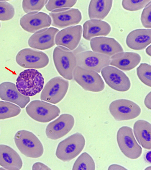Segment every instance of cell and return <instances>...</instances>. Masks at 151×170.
Segmentation results:
<instances>
[{
    "mask_svg": "<svg viewBox=\"0 0 151 170\" xmlns=\"http://www.w3.org/2000/svg\"><path fill=\"white\" fill-rule=\"evenodd\" d=\"M47 0H24L22 6L24 11L27 13L40 11L46 4Z\"/></svg>",
    "mask_w": 151,
    "mask_h": 170,
    "instance_id": "cell-28",
    "label": "cell"
},
{
    "mask_svg": "<svg viewBox=\"0 0 151 170\" xmlns=\"http://www.w3.org/2000/svg\"><path fill=\"white\" fill-rule=\"evenodd\" d=\"M5 169H4V168H3L2 167L0 168V170H5Z\"/></svg>",
    "mask_w": 151,
    "mask_h": 170,
    "instance_id": "cell-39",
    "label": "cell"
},
{
    "mask_svg": "<svg viewBox=\"0 0 151 170\" xmlns=\"http://www.w3.org/2000/svg\"><path fill=\"white\" fill-rule=\"evenodd\" d=\"M0 27H1V23H0Z\"/></svg>",
    "mask_w": 151,
    "mask_h": 170,
    "instance_id": "cell-40",
    "label": "cell"
},
{
    "mask_svg": "<svg viewBox=\"0 0 151 170\" xmlns=\"http://www.w3.org/2000/svg\"><path fill=\"white\" fill-rule=\"evenodd\" d=\"M59 30L50 27L38 30L32 35L28 43L30 47L41 50L50 48L55 44V38Z\"/></svg>",
    "mask_w": 151,
    "mask_h": 170,
    "instance_id": "cell-17",
    "label": "cell"
},
{
    "mask_svg": "<svg viewBox=\"0 0 151 170\" xmlns=\"http://www.w3.org/2000/svg\"><path fill=\"white\" fill-rule=\"evenodd\" d=\"M109 110L115 120L117 121L134 119L140 114L141 109L137 104L126 99H119L110 104Z\"/></svg>",
    "mask_w": 151,
    "mask_h": 170,
    "instance_id": "cell-9",
    "label": "cell"
},
{
    "mask_svg": "<svg viewBox=\"0 0 151 170\" xmlns=\"http://www.w3.org/2000/svg\"><path fill=\"white\" fill-rule=\"evenodd\" d=\"M113 1L111 0H91L88 8L89 18L99 20L104 19L110 11Z\"/></svg>",
    "mask_w": 151,
    "mask_h": 170,
    "instance_id": "cell-25",
    "label": "cell"
},
{
    "mask_svg": "<svg viewBox=\"0 0 151 170\" xmlns=\"http://www.w3.org/2000/svg\"><path fill=\"white\" fill-rule=\"evenodd\" d=\"M14 140L19 150L26 157L38 158L43 153L44 148L41 143L30 132L24 130L18 131L15 135Z\"/></svg>",
    "mask_w": 151,
    "mask_h": 170,
    "instance_id": "cell-2",
    "label": "cell"
},
{
    "mask_svg": "<svg viewBox=\"0 0 151 170\" xmlns=\"http://www.w3.org/2000/svg\"><path fill=\"white\" fill-rule=\"evenodd\" d=\"M141 57L139 54L133 52H121L110 57L109 65L124 71L134 68L140 63Z\"/></svg>",
    "mask_w": 151,
    "mask_h": 170,
    "instance_id": "cell-20",
    "label": "cell"
},
{
    "mask_svg": "<svg viewBox=\"0 0 151 170\" xmlns=\"http://www.w3.org/2000/svg\"><path fill=\"white\" fill-rule=\"evenodd\" d=\"M73 78L85 90L94 92L103 90L104 82L100 75L95 71L77 66L73 73Z\"/></svg>",
    "mask_w": 151,
    "mask_h": 170,
    "instance_id": "cell-7",
    "label": "cell"
},
{
    "mask_svg": "<svg viewBox=\"0 0 151 170\" xmlns=\"http://www.w3.org/2000/svg\"><path fill=\"white\" fill-rule=\"evenodd\" d=\"M0 98L14 103L24 108L30 101L29 97L21 94L14 83L5 82L0 84Z\"/></svg>",
    "mask_w": 151,
    "mask_h": 170,
    "instance_id": "cell-19",
    "label": "cell"
},
{
    "mask_svg": "<svg viewBox=\"0 0 151 170\" xmlns=\"http://www.w3.org/2000/svg\"><path fill=\"white\" fill-rule=\"evenodd\" d=\"M53 59L59 74L66 80H72L73 71L77 66L76 54L65 47L58 46L54 50Z\"/></svg>",
    "mask_w": 151,
    "mask_h": 170,
    "instance_id": "cell-3",
    "label": "cell"
},
{
    "mask_svg": "<svg viewBox=\"0 0 151 170\" xmlns=\"http://www.w3.org/2000/svg\"><path fill=\"white\" fill-rule=\"evenodd\" d=\"M151 2L145 7L141 14V21L143 26L147 28L151 27Z\"/></svg>",
    "mask_w": 151,
    "mask_h": 170,
    "instance_id": "cell-33",
    "label": "cell"
},
{
    "mask_svg": "<svg viewBox=\"0 0 151 170\" xmlns=\"http://www.w3.org/2000/svg\"><path fill=\"white\" fill-rule=\"evenodd\" d=\"M150 2V0H123L122 4L125 10L134 11L143 9Z\"/></svg>",
    "mask_w": 151,
    "mask_h": 170,
    "instance_id": "cell-32",
    "label": "cell"
},
{
    "mask_svg": "<svg viewBox=\"0 0 151 170\" xmlns=\"http://www.w3.org/2000/svg\"><path fill=\"white\" fill-rule=\"evenodd\" d=\"M137 75L140 80L149 87L151 86V67L146 63H141L137 69Z\"/></svg>",
    "mask_w": 151,
    "mask_h": 170,
    "instance_id": "cell-29",
    "label": "cell"
},
{
    "mask_svg": "<svg viewBox=\"0 0 151 170\" xmlns=\"http://www.w3.org/2000/svg\"><path fill=\"white\" fill-rule=\"evenodd\" d=\"M95 169V163L92 157L87 153L84 152L76 160L72 170H94Z\"/></svg>",
    "mask_w": 151,
    "mask_h": 170,
    "instance_id": "cell-26",
    "label": "cell"
},
{
    "mask_svg": "<svg viewBox=\"0 0 151 170\" xmlns=\"http://www.w3.org/2000/svg\"><path fill=\"white\" fill-rule=\"evenodd\" d=\"M21 109L12 103L0 101V120L15 116L20 113Z\"/></svg>",
    "mask_w": 151,
    "mask_h": 170,
    "instance_id": "cell-27",
    "label": "cell"
},
{
    "mask_svg": "<svg viewBox=\"0 0 151 170\" xmlns=\"http://www.w3.org/2000/svg\"><path fill=\"white\" fill-rule=\"evenodd\" d=\"M52 26L62 28L78 24L82 14L77 9L66 8L54 10L49 13Z\"/></svg>",
    "mask_w": 151,
    "mask_h": 170,
    "instance_id": "cell-12",
    "label": "cell"
},
{
    "mask_svg": "<svg viewBox=\"0 0 151 170\" xmlns=\"http://www.w3.org/2000/svg\"><path fill=\"white\" fill-rule=\"evenodd\" d=\"M83 38L88 41L93 37L99 36H106L111 30L110 25L101 20L90 19L86 21L83 25Z\"/></svg>",
    "mask_w": 151,
    "mask_h": 170,
    "instance_id": "cell-21",
    "label": "cell"
},
{
    "mask_svg": "<svg viewBox=\"0 0 151 170\" xmlns=\"http://www.w3.org/2000/svg\"><path fill=\"white\" fill-rule=\"evenodd\" d=\"M44 77L35 69H25L20 73L16 80V86L22 95L31 97L39 93L43 88Z\"/></svg>",
    "mask_w": 151,
    "mask_h": 170,
    "instance_id": "cell-1",
    "label": "cell"
},
{
    "mask_svg": "<svg viewBox=\"0 0 151 170\" xmlns=\"http://www.w3.org/2000/svg\"><path fill=\"white\" fill-rule=\"evenodd\" d=\"M145 159L148 163L150 164V151H148L146 153L145 155Z\"/></svg>",
    "mask_w": 151,
    "mask_h": 170,
    "instance_id": "cell-37",
    "label": "cell"
},
{
    "mask_svg": "<svg viewBox=\"0 0 151 170\" xmlns=\"http://www.w3.org/2000/svg\"><path fill=\"white\" fill-rule=\"evenodd\" d=\"M116 140L120 150L126 157L135 159L141 156L142 148L136 140L130 127L124 126L119 128L117 132Z\"/></svg>",
    "mask_w": 151,
    "mask_h": 170,
    "instance_id": "cell-5",
    "label": "cell"
},
{
    "mask_svg": "<svg viewBox=\"0 0 151 170\" xmlns=\"http://www.w3.org/2000/svg\"><path fill=\"white\" fill-rule=\"evenodd\" d=\"M17 64L24 68L39 69L46 66L49 59L44 52L30 48L23 49L19 51L16 57Z\"/></svg>",
    "mask_w": 151,
    "mask_h": 170,
    "instance_id": "cell-10",
    "label": "cell"
},
{
    "mask_svg": "<svg viewBox=\"0 0 151 170\" xmlns=\"http://www.w3.org/2000/svg\"><path fill=\"white\" fill-rule=\"evenodd\" d=\"M15 14L14 7L5 1H0V20L6 21L12 19Z\"/></svg>",
    "mask_w": 151,
    "mask_h": 170,
    "instance_id": "cell-31",
    "label": "cell"
},
{
    "mask_svg": "<svg viewBox=\"0 0 151 170\" xmlns=\"http://www.w3.org/2000/svg\"><path fill=\"white\" fill-rule=\"evenodd\" d=\"M69 82L60 76L50 80L45 85L40 95V99L56 104L64 98L68 91Z\"/></svg>",
    "mask_w": 151,
    "mask_h": 170,
    "instance_id": "cell-8",
    "label": "cell"
},
{
    "mask_svg": "<svg viewBox=\"0 0 151 170\" xmlns=\"http://www.w3.org/2000/svg\"><path fill=\"white\" fill-rule=\"evenodd\" d=\"M146 53L149 56H150L151 55V47L150 45L148 46L146 48L145 50Z\"/></svg>",
    "mask_w": 151,
    "mask_h": 170,
    "instance_id": "cell-38",
    "label": "cell"
},
{
    "mask_svg": "<svg viewBox=\"0 0 151 170\" xmlns=\"http://www.w3.org/2000/svg\"><path fill=\"white\" fill-rule=\"evenodd\" d=\"M77 2L75 0H50L45 5L46 9L52 12L58 9L71 7Z\"/></svg>",
    "mask_w": 151,
    "mask_h": 170,
    "instance_id": "cell-30",
    "label": "cell"
},
{
    "mask_svg": "<svg viewBox=\"0 0 151 170\" xmlns=\"http://www.w3.org/2000/svg\"><path fill=\"white\" fill-rule=\"evenodd\" d=\"M144 104L149 109H151V93H149L146 96L144 100Z\"/></svg>",
    "mask_w": 151,
    "mask_h": 170,
    "instance_id": "cell-35",
    "label": "cell"
},
{
    "mask_svg": "<svg viewBox=\"0 0 151 170\" xmlns=\"http://www.w3.org/2000/svg\"><path fill=\"white\" fill-rule=\"evenodd\" d=\"M76 57L77 66L98 73L109 65V56L91 51L80 52Z\"/></svg>",
    "mask_w": 151,
    "mask_h": 170,
    "instance_id": "cell-11",
    "label": "cell"
},
{
    "mask_svg": "<svg viewBox=\"0 0 151 170\" xmlns=\"http://www.w3.org/2000/svg\"><path fill=\"white\" fill-rule=\"evenodd\" d=\"M108 170H127L126 169L121 165L116 164H113L110 165L108 168Z\"/></svg>",
    "mask_w": 151,
    "mask_h": 170,
    "instance_id": "cell-36",
    "label": "cell"
},
{
    "mask_svg": "<svg viewBox=\"0 0 151 170\" xmlns=\"http://www.w3.org/2000/svg\"><path fill=\"white\" fill-rule=\"evenodd\" d=\"M26 111L32 119L42 123L50 121L60 113L59 109L56 106L38 100L31 102L27 106Z\"/></svg>",
    "mask_w": 151,
    "mask_h": 170,
    "instance_id": "cell-6",
    "label": "cell"
},
{
    "mask_svg": "<svg viewBox=\"0 0 151 170\" xmlns=\"http://www.w3.org/2000/svg\"><path fill=\"white\" fill-rule=\"evenodd\" d=\"M51 22V19L49 15L43 12H38L27 13L20 18L19 21L22 28L31 33L49 27Z\"/></svg>",
    "mask_w": 151,
    "mask_h": 170,
    "instance_id": "cell-15",
    "label": "cell"
},
{
    "mask_svg": "<svg viewBox=\"0 0 151 170\" xmlns=\"http://www.w3.org/2000/svg\"><path fill=\"white\" fill-rule=\"evenodd\" d=\"M101 72L106 83L112 89L124 92L130 89V80L122 71L114 67L108 66L103 68Z\"/></svg>",
    "mask_w": 151,
    "mask_h": 170,
    "instance_id": "cell-13",
    "label": "cell"
},
{
    "mask_svg": "<svg viewBox=\"0 0 151 170\" xmlns=\"http://www.w3.org/2000/svg\"><path fill=\"white\" fill-rule=\"evenodd\" d=\"M85 144V139L82 134L78 132L74 134L59 143L56 156L63 161H69L81 152Z\"/></svg>",
    "mask_w": 151,
    "mask_h": 170,
    "instance_id": "cell-4",
    "label": "cell"
},
{
    "mask_svg": "<svg viewBox=\"0 0 151 170\" xmlns=\"http://www.w3.org/2000/svg\"><path fill=\"white\" fill-rule=\"evenodd\" d=\"M82 33V28L81 25L70 26L63 29L56 34L55 38V44L73 51L78 45Z\"/></svg>",
    "mask_w": 151,
    "mask_h": 170,
    "instance_id": "cell-16",
    "label": "cell"
},
{
    "mask_svg": "<svg viewBox=\"0 0 151 170\" xmlns=\"http://www.w3.org/2000/svg\"><path fill=\"white\" fill-rule=\"evenodd\" d=\"M126 42L127 46L131 49H144L150 44V29H140L132 31L127 36Z\"/></svg>",
    "mask_w": 151,
    "mask_h": 170,
    "instance_id": "cell-22",
    "label": "cell"
},
{
    "mask_svg": "<svg viewBox=\"0 0 151 170\" xmlns=\"http://www.w3.org/2000/svg\"><path fill=\"white\" fill-rule=\"evenodd\" d=\"M75 123L73 117L69 114H63L47 125L45 133L47 137L56 140L64 136L72 129Z\"/></svg>",
    "mask_w": 151,
    "mask_h": 170,
    "instance_id": "cell-14",
    "label": "cell"
},
{
    "mask_svg": "<svg viewBox=\"0 0 151 170\" xmlns=\"http://www.w3.org/2000/svg\"><path fill=\"white\" fill-rule=\"evenodd\" d=\"M134 135L138 143L144 148L151 149V124L143 120H138L133 126Z\"/></svg>",
    "mask_w": 151,
    "mask_h": 170,
    "instance_id": "cell-24",
    "label": "cell"
},
{
    "mask_svg": "<svg viewBox=\"0 0 151 170\" xmlns=\"http://www.w3.org/2000/svg\"><path fill=\"white\" fill-rule=\"evenodd\" d=\"M90 41L93 51L107 55L110 57L123 51L120 44L114 39L105 37L93 38Z\"/></svg>",
    "mask_w": 151,
    "mask_h": 170,
    "instance_id": "cell-18",
    "label": "cell"
},
{
    "mask_svg": "<svg viewBox=\"0 0 151 170\" xmlns=\"http://www.w3.org/2000/svg\"><path fill=\"white\" fill-rule=\"evenodd\" d=\"M0 165L8 170H19L22 166L18 153L10 147L0 145Z\"/></svg>",
    "mask_w": 151,
    "mask_h": 170,
    "instance_id": "cell-23",
    "label": "cell"
},
{
    "mask_svg": "<svg viewBox=\"0 0 151 170\" xmlns=\"http://www.w3.org/2000/svg\"><path fill=\"white\" fill-rule=\"evenodd\" d=\"M32 169L39 170H51L47 166L41 162H36L34 163L32 166Z\"/></svg>",
    "mask_w": 151,
    "mask_h": 170,
    "instance_id": "cell-34",
    "label": "cell"
}]
</instances>
